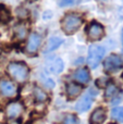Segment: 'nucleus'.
<instances>
[{
	"mask_svg": "<svg viewBox=\"0 0 123 124\" xmlns=\"http://www.w3.org/2000/svg\"><path fill=\"white\" fill-rule=\"evenodd\" d=\"M65 92H67V95H68V97H69V99H74L81 94V92H82V86L76 83H69L67 85Z\"/></svg>",
	"mask_w": 123,
	"mask_h": 124,
	"instance_id": "9b49d317",
	"label": "nucleus"
},
{
	"mask_svg": "<svg viewBox=\"0 0 123 124\" xmlns=\"http://www.w3.org/2000/svg\"><path fill=\"white\" fill-rule=\"evenodd\" d=\"M98 1H105V0H98Z\"/></svg>",
	"mask_w": 123,
	"mask_h": 124,
	"instance_id": "a878e982",
	"label": "nucleus"
},
{
	"mask_svg": "<svg viewBox=\"0 0 123 124\" xmlns=\"http://www.w3.org/2000/svg\"><path fill=\"white\" fill-rule=\"evenodd\" d=\"M0 92L6 97H14L17 93V87L13 82L2 79L0 81Z\"/></svg>",
	"mask_w": 123,
	"mask_h": 124,
	"instance_id": "6e6552de",
	"label": "nucleus"
},
{
	"mask_svg": "<svg viewBox=\"0 0 123 124\" xmlns=\"http://www.w3.org/2000/svg\"><path fill=\"white\" fill-rule=\"evenodd\" d=\"M122 45H123V30H122Z\"/></svg>",
	"mask_w": 123,
	"mask_h": 124,
	"instance_id": "393cba45",
	"label": "nucleus"
},
{
	"mask_svg": "<svg viewBox=\"0 0 123 124\" xmlns=\"http://www.w3.org/2000/svg\"><path fill=\"white\" fill-rule=\"evenodd\" d=\"M61 44H62V40L60 38H58V37H51L47 43V52L56 50L57 48L60 47Z\"/></svg>",
	"mask_w": 123,
	"mask_h": 124,
	"instance_id": "dca6fc26",
	"label": "nucleus"
},
{
	"mask_svg": "<svg viewBox=\"0 0 123 124\" xmlns=\"http://www.w3.org/2000/svg\"><path fill=\"white\" fill-rule=\"evenodd\" d=\"M119 94V88L115 84H108V86L106 87V92H105V97L106 98H113Z\"/></svg>",
	"mask_w": 123,
	"mask_h": 124,
	"instance_id": "f3484780",
	"label": "nucleus"
},
{
	"mask_svg": "<svg viewBox=\"0 0 123 124\" xmlns=\"http://www.w3.org/2000/svg\"><path fill=\"white\" fill-rule=\"evenodd\" d=\"M111 116L118 122L123 123V107H115L111 111Z\"/></svg>",
	"mask_w": 123,
	"mask_h": 124,
	"instance_id": "a211bd4d",
	"label": "nucleus"
},
{
	"mask_svg": "<svg viewBox=\"0 0 123 124\" xmlns=\"http://www.w3.org/2000/svg\"><path fill=\"white\" fill-rule=\"evenodd\" d=\"M40 44H41V37L39 34L37 33H32L28 37V40H27V46H26V49L30 54H34L36 52L37 50L39 49L40 47Z\"/></svg>",
	"mask_w": 123,
	"mask_h": 124,
	"instance_id": "1a4fd4ad",
	"label": "nucleus"
},
{
	"mask_svg": "<svg viewBox=\"0 0 123 124\" xmlns=\"http://www.w3.org/2000/svg\"><path fill=\"white\" fill-rule=\"evenodd\" d=\"M98 93L96 92L94 88H91L80 100L77 101V103L75 105V109L77 110L78 112H85L92 107L93 105V101H94V98L96 97Z\"/></svg>",
	"mask_w": 123,
	"mask_h": 124,
	"instance_id": "20e7f679",
	"label": "nucleus"
},
{
	"mask_svg": "<svg viewBox=\"0 0 123 124\" xmlns=\"http://www.w3.org/2000/svg\"><path fill=\"white\" fill-rule=\"evenodd\" d=\"M44 84H45L47 87H49V88L54 87V82L52 81V79H50V78H47L46 81H44Z\"/></svg>",
	"mask_w": 123,
	"mask_h": 124,
	"instance_id": "b1692460",
	"label": "nucleus"
},
{
	"mask_svg": "<svg viewBox=\"0 0 123 124\" xmlns=\"http://www.w3.org/2000/svg\"><path fill=\"white\" fill-rule=\"evenodd\" d=\"M8 73L13 79L19 83H23L28 77V66L24 62H11L8 65Z\"/></svg>",
	"mask_w": 123,
	"mask_h": 124,
	"instance_id": "f03ea898",
	"label": "nucleus"
},
{
	"mask_svg": "<svg viewBox=\"0 0 123 124\" xmlns=\"http://www.w3.org/2000/svg\"><path fill=\"white\" fill-rule=\"evenodd\" d=\"M62 124H78V119L74 114H67L63 119Z\"/></svg>",
	"mask_w": 123,
	"mask_h": 124,
	"instance_id": "aec40b11",
	"label": "nucleus"
},
{
	"mask_svg": "<svg viewBox=\"0 0 123 124\" xmlns=\"http://www.w3.org/2000/svg\"><path fill=\"white\" fill-rule=\"evenodd\" d=\"M23 105L20 101H12L6 107V116L9 119H16L23 112Z\"/></svg>",
	"mask_w": 123,
	"mask_h": 124,
	"instance_id": "0eeeda50",
	"label": "nucleus"
},
{
	"mask_svg": "<svg viewBox=\"0 0 123 124\" xmlns=\"http://www.w3.org/2000/svg\"><path fill=\"white\" fill-rule=\"evenodd\" d=\"M16 13H17V15H19L20 17H26L28 15V11L26 10V9H24V8H19L16 10Z\"/></svg>",
	"mask_w": 123,
	"mask_h": 124,
	"instance_id": "4be33fe9",
	"label": "nucleus"
},
{
	"mask_svg": "<svg viewBox=\"0 0 123 124\" xmlns=\"http://www.w3.org/2000/svg\"><path fill=\"white\" fill-rule=\"evenodd\" d=\"M27 32L28 26L25 23H19L14 26V34L16 39H19V40H23L27 36Z\"/></svg>",
	"mask_w": 123,
	"mask_h": 124,
	"instance_id": "ddd939ff",
	"label": "nucleus"
},
{
	"mask_svg": "<svg viewBox=\"0 0 123 124\" xmlns=\"http://www.w3.org/2000/svg\"><path fill=\"white\" fill-rule=\"evenodd\" d=\"M10 19H11L10 11L4 6H0V21L3 22V23H7Z\"/></svg>",
	"mask_w": 123,
	"mask_h": 124,
	"instance_id": "6ab92c4d",
	"label": "nucleus"
},
{
	"mask_svg": "<svg viewBox=\"0 0 123 124\" xmlns=\"http://www.w3.org/2000/svg\"><path fill=\"white\" fill-rule=\"evenodd\" d=\"M109 84V77L108 76H101L96 79V86L100 88H106Z\"/></svg>",
	"mask_w": 123,
	"mask_h": 124,
	"instance_id": "412c9836",
	"label": "nucleus"
},
{
	"mask_svg": "<svg viewBox=\"0 0 123 124\" xmlns=\"http://www.w3.org/2000/svg\"><path fill=\"white\" fill-rule=\"evenodd\" d=\"M86 33H87V37H88L91 40L96 41L104 37L105 28H104V26L100 23H98V22H93V23H91L88 25V27H87V30H86Z\"/></svg>",
	"mask_w": 123,
	"mask_h": 124,
	"instance_id": "423d86ee",
	"label": "nucleus"
},
{
	"mask_svg": "<svg viewBox=\"0 0 123 124\" xmlns=\"http://www.w3.org/2000/svg\"><path fill=\"white\" fill-rule=\"evenodd\" d=\"M104 57H105V48L102 46L92 45L88 49V54H87L88 66L92 69L97 68Z\"/></svg>",
	"mask_w": 123,
	"mask_h": 124,
	"instance_id": "7ed1b4c3",
	"label": "nucleus"
},
{
	"mask_svg": "<svg viewBox=\"0 0 123 124\" xmlns=\"http://www.w3.org/2000/svg\"><path fill=\"white\" fill-rule=\"evenodd\" d=\"M63 65H64L63 61L61 60L60 58H56L48 63V69H49V71L51 73H54V74H59V73L62 72Z\"/></svg>",
	"mask_w": 123,
	"mask_h": 124,
	"instance_id": "4468645a",
	"label": "nucleus"
},
{
	"mask_svg": "<svg viewBox=\"0 0 123 124\" xmlns=\"http://www.w3.org/2000/svg\"><path fill=\"white\" fill-rule=\"evenodd\" d=\"M74 2H75V0H60V1H59V6H61V7L71 6Z\"/></svg>",
	"mask_w": 123,
	"mask_h": 124,
	"instance_id": "5701e85b",
	"label": "nucleus"
},
{
	"mask_svg": "<svg viewBox=\"0 0 123 124\" xmlns=\"http://www.w3.org/2000/svg\"><path fill=\"white\" fill-rule=\"evenodd\" d=\"M73 77L77 83L80 84H86L89 81V73L86 69H78L74 72Z\"/></svg>",
	"mask_w": 123,
	"mask_h": 124,
	"instance_id": "f8f14e48",
	"label": "nucleus"
},
{
	"mask_svg": "<svg viewBox=\"0 0 123 124\" xmlns=\"http://www.w3.org/2000/svg\"><path fill=\"white\" fill-rule=\"evenodd\" d=\"M107 118V111L105 108H97L95 109L91 114V118H89V121H91L92 124H102L106 121Z\"/></svg>",
	"mask_w": 123,
	"mask_h": 124,
	"instance_id": "9d476101",
	"label": "nucleus"
},
{
	"mask_svg": "<svg viewBox=\"0 0 123 124\" xmlns=\"http://www.w3.org/2000/svg\"><path fill=\"white\" fill-rule=\"evenodd\" d=\"M83 24V19L77 13H68L61 21V28L68 35H72L80 30Z\"/></svg>",
	"mask_w": 123,
	"mask_h": 124,
	"instance_id": "f257e3e1",
	"label": "nucleus"
},
{
	"mask_svg": "<svg viewBox=\"0 0 123 124\" xmlns=\"http://www.w3.org/2000/svg\"><path fill=\"white\" fill-rule=\"evenodd\" d=\"M122 66H123V61H122L121 57L118 56V54H110L105 60V63H104L105 71L108 73L117 72Z\"/></svg>",
	"mask_w": 123,
	"mask_h": 124,
	"instance_id": "39448f33",
	"label": "nucleus"
},
{
	"mask_svg": "<svg viewBox=\"0 0 123 124\" xmlns=\"http://www.w3.org/2000/svg\"><path fill=\"white\" fill-rule=\"evenodd\" d=\"M33 95H34V98L36 100V102L43 103L45 102L48 99V95L45 93V90L41 89L40 87H34L33 89Z\"/></svg>",
	"mask_w": 123,
	"mask_h": 124,
	"instance_id": "2eb2a0df",
	"label": "nucleus"
}]
</instances>
